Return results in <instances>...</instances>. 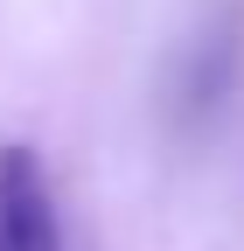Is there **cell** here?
<instances>
[{"label":"cell","instance_id":"cell-1","mask_svg":"<svg viewBox=\"0 0 244 251\" xmlns=\"http://www.w3.org/2000/svg\"><path fill=\"white\" fill-rule=\"evenodd\" d=\"M0 251H70L56 181L42 168V153L21 147V140L0 147Z\"/></svg>","mask_w":244,"mask_h":251}]
</instances>
